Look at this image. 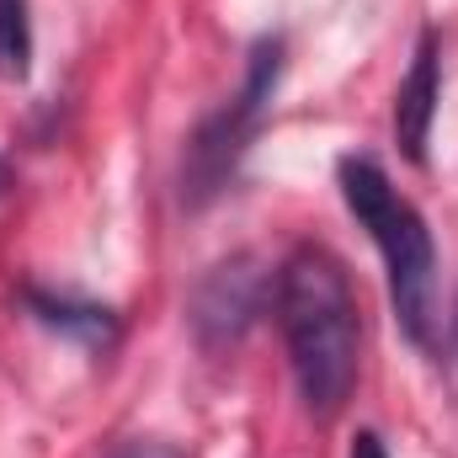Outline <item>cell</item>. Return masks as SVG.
<instances>
[{
    "mask_svg": "<svg viewBox=\"0 0 458 458\" xmlns=\"http://www.w3.org/2000/svg\"><path fill=\"white\" fill-rule=\"evenodd\" d=\"M454 357H458V310H454Z\"/></svg>",
    "mask_w": 458,
    "mask_h": 458,
    "instance_id": "30bf717a",
    "label": "cell"
},
{
    "mask_svg": "<svg viewBox=\"0 0 458 458\" xmlns=\"http://www.w3.org/2000/svg\"><path fill=\"white\" fill-rule=\"evenodd\" d=\"M107 458H182V454L171 443H160V437H123Z\"/></svg>",
    "mask_w": 458,
    "mask_h": 458,
    "instance_id": "ba28073f",
    "label": "cell"
},
{
    "mask_svg": "<svg viewBox=\"0 0 458 458\" xmlns=\"http://www.w3.org/2000/svg\"><path fill=\"white\" fill-rule=\"evenodd\" d=\"M342 198L352 219L373 234V245L384 256L389 304H394L400 331L416 346H432V331H437V245H432V229L421 219V208L411 198H400L394 182L384 176V165L368 155L342 160Z\"/></svg>",
    "mask_w": 458,
    "mask_h": 458,
    "instance_id": "7a4b0ae2",
    "label": "cell"
},
{
    "mask_svg": "<svg viewBox=\"0 0 458 458\" xmlns=\"http://www.w3.org/2000/svg\"><path fill=\"white\" fill-rule=\"evenodd\" d=\"M32 320L70 336V342L91 346V352H113L117 342V315L107 304H91V299H75V293H54V288H27L21 293Z\"/></svg>",
    "mask_w": 458,
    "mask_h": 458,
    "instance_id": "8992f818",
    "label": "cell"
},
{
    "mask_svg": "<svg viewBox=\"0 0 458 458\" xmlns=\"http://www.w3.org/2000/svg\"><path fill=\"white\" fill-rule=\"evenodd\" d=\"M267 293H272V277L267 267L250 256V250H234L225 261H214L192 299H187V326L203 352H229V346L245 342V331L261 320L267 310Z\"/></svg>",
    "mask_w": 458,
    "mask_h": 458,
    "instance_id": "277c9868",
    "label": "cell"
},
{
    "mask_svg": "<svg viewBox=\"0 0 458 458\" xmlns=\"http://www.w3.org/2000/svg\"><path fill=\"white\" fill-rule=\"evenodd\" d=\"M272 310L288 342L304 411L315 421H336L357 384V342H362L357 293L342 256L326 245H299L272 283Z\"/></svg>",
    "mask_w": 458,
    "mask_h": 458,
    "instance_id": "6da1fadb",
    "label": "cell"
},
{
    "mask_svg": "<svg viewBox=\"0 0 458 458\" xmlns=\"http://www.w3.org/2000/svg\"><path fill=\"white\" fill-rule=\"evenodd\" d=\"M32 75V5L0 0V81Z\"/></svg>",
    "mask_w": 458,
    "mask_h": 458,
    "instance_id": "52a82bcc",
    "label": "cell"
},
{
    "mask_svg": "<svg viewBox=\"0 0 458 458\" xmlns=\"http://www.w3.org/2000/svg\"><path fill=\"white\" fill-rule=\"evenodd\" d=\"M0 187H5V160H0Z\"/></svg>",
    "mask_w": 458,
    "mask_h": 458,
    "instance_id": "8fae6325",
    "label": "cell"
},
{
    "mask_svg": "<svg viewBox=\"0 0 458 458\" xmlns=\"http://www.w3.org/2000/svg\"><path fill=\"white\" fill-rule=\"evenodd\" d=\"M352 458H389V454H384L378 432H357V443H352Z\"/></svg>",
    "mask_w": 458,
    "mask_h": 458,
    "instance_id": "9c48e42d",
    "label": "cell"
},
{
    "mask_svg": "<svg viewBox=\"0 0 458 458\" xmlns=\"http://www.w3.org/2000/svg\"><path fill=\"white\" fill-rule=\"evenodd\" d=\"M283 64H288V43L277 32L261 38L250 48V59H245V86L229 97L219 113H208L192 128L187 155H182V203L187 208H208L229 182H234V171H240L256 128H261V117L272 107V97H277Z\"/></svg>",
    "mask_w": 458,
    "mask_h": 458,
    "instance_id": "3957f363",
    "label": "cell"
},
{
    "mask_svg": "<svg viewBox=\"0 0 458 458\" xmlns=\"http://www.w3.org/2000/svg\"><path fill=\"white\" fill-rule=\"evenodd\" d=\"M437 102H443V43H437V32H421L416 64L394 91V139H400V155L411 165H427Z\"/></svg>",
    "mask_w": 458,
    "mask_h": 458,
    "instance_id": "5b68a950",
    "label": "cell"
}]
</instances>
